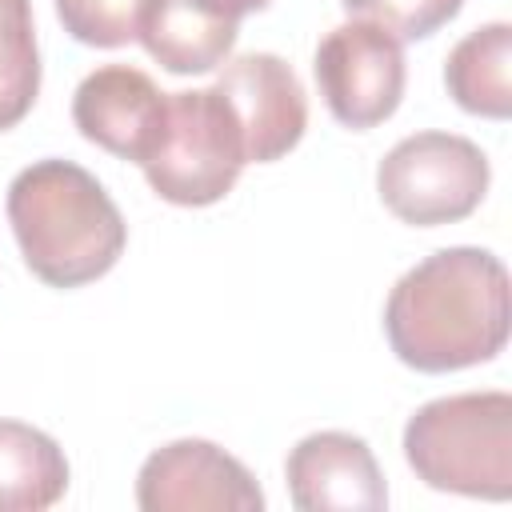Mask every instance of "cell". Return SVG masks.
Here are the masks:
<instances>
[{"label":"cell","mask_w":512,"mask_h":512,"mask_svg":"<svg viewBox=\"0 0 512 512\" xmlns=\"http://www.w3.org/2000/svg\"><path fill=\"white\" fill-rule=\"evenodd\" d=\"M192 4L212 12V16H220V20H236V24H240V16L268 8V0H192Z\"/></svg>","instance_id":"17"},{"label":"cell","mask_w":512,"mask_h":512,"mask_svg":"<svg viewBox=\"0 0 512 512\" xmlns=\"http://www.w3.org/2000/svg\"><path fill=\"white\" fill-rule=\"evenodd\" d=\"M8 224L20 256L48 288H80L116 268L128 224L104 184L72 160H36L8 184Z\"/></svg>","instance_id":"2"},{"label":"cell","mask_w":512,"mask_h":512,"mask_svg":"<svg viewBox=\"0 0 512 512\" xmlns=\"http://www.w3.org/2000/svg\"><path fill=\"white\" fill-rule=\"evenodd\" d=\"M512 24L496 20L484 24L476 32H468L444 60V84L448 96L472 112V116H488V120H504L512 112Z\"/></svg>","instance_id":"13"},{"label":"cell","mask_w":512,"mask_h":512,"mask_svg":"<svg viewBox=\"0 0 512 512\" xmlns=\"http://www.w3.org/2000/svg\"><path fill=\"white\" fill-rule=\"evenodd\" d=\"M152 0H56L64 32L88 48H124L140 36Z\"/></svg>","instance_id":"15"},{"label":"cell","mask_w":512,"mask_h":512,"mask_svg":"<svg viewBox=\"0 0 512 512\" xmlns=\"http://www.w3.org/2000/svg\"><path fill=\"white\" fill-rule=\"evenodd\" d=\"M64 492V448L24 420H0V512H40L52 508Z\"/></svg>","instance_id":"12"},{"label":"cell","mask_w":512,"mask_h":512,"mask_svg":"<svg viewBox=\"0 0 512 512\" xmlns=\"http://www.w3.org/2000/svg\"><path fill=\"white\" fill-rule=\"evenodd\" d=\"M508 268L488 248H440L408 268L384 304V336L416 372H460L504 352Z\"/></svg>","instance_id":"1"},{"label":"cell","mask_w":512,"mask_h":512,"mask_svg":"<svg viewBox=\"0 0 512 512\" xmlns=\"http://www.w3.org/2000/svg\"><path fill=\"white\" fill-rule=\"evenodd\" d=\"M492 168L480 144L456 132L404 136L376 168L384 208L412 228H440L472 216L488 192Z\"/></svg>","instance_id":"5"},{"label":"cell","mask_w":512,"mask_h":512,"mask_svg":"<svg viewBox=\"0 0 512 512\" xmlns=\"http://www.w3.org/2000/svg\"><path fill=\"white\" fill-rule=\"evenodd\" d=\"M216 92L228 100L248 164H272L288 156L308 128V96L300 76L276 52H248L224 64Z\"/></svg>","instance_id":"8"},{"label":"cell","mask_w":512,"mask_h":512,"mask_svg":"<svg viewBox=\"0 0 512 512\" xmlns=\"http://www.w3.org/2000/svg\"><path fill=\"white\" fill-rule=\"evenodd\" d=\"M40 92L32 0H0V132L16 128Z\"/></svg>","instance_id":"14"},{"label":"cell","mask_w":512,"mask_h":512,"mask_svg":"<svg viewBox=\"0 0 512 512\" xmlns=\"http://www.w3.org/2000/svg\"><path fill=\"white\" fill-rule=\"evenodd\" d=\"M288 496L300 512H380L388 488L372 448L352 432H312L284 460Z\"/></svg>","instance_id":"10"},{"label":"cell","mask_w":512,"mask_h":512,"mask_svg":"<svg viewBox=\"0 0 512 512\" xmlns=\"http://www.w3.org/2000/svg\"><path fill=\"white\" fill-rule=\"evenodd\" d=\"M340 4L352 20L380 24L396 40H424L464 8V0H340Z\"/></svg>","instance_id":"16"},{"label":"cell","mask_w":512,"mask_h":512,"mask_svg":"<svg viewBox=\"0 0 512 512\" xmlns=\"http://www.w3.org/2000/svg\"><path fill=\"white\" fill-rule=\"evenodd\" d=\"M144 512H260L264 492L252 472L212 440H172L136 476Z\"/></svg>","instance_id":"7"},{"label":"cell","mask_w":512,"mask_h":512,"mask_svg":"<svg viewBox=\"0 0 512 512\" xmlns=\"http://www.w3.org/2000/svg\"><path fill=\"white\" fill-rule=\"evenodd\" d=\"M168 92L132 64H104L88 72L72 96V124L80 136L120 160L144 164L164 132Z\"/></svg>","instance_id":"9"},{"label":"cell","mask_w":512,"mask_h":512,"mask_svg":"<svg viewBox=\"0 0 512 512\" xmlns=\"http://www.w3.org/2000/svg\"><path fill=\"white\" fill-rule=\"evenodd\" d=\"M236 36H240L236 20H220L196 8L192 0H152L136 40L148 48V56L160 68L176 76H192L224 64V56L236 48Z\"/></svg>","instance_id":"11"},{"label":"cell","mask_w":512,"mask_h":512,"mask_svg":"<svg viewBox=\"0 0 512 512\" xmlns=\"http://www.w3.org/2000/svg\"><path fill=\"white\" fill-rule=\"evenodd\" d=\"M312 72L328 112L352 132L384 124L400 108L408 80L404 44L368 20L332 28L316 48Z\"/></svg>","instance_id":"6"},{"label":"cell","mask_w":512,"mask_h":512,"mask_svg":"<svg viewBox=\"0 0 512 512\" xmlns=\"http://www.w3.org/2000/svg\"><path fill=\"white\" fill-rule=\"evenodd\" d=\"M244 140L228 100L212 88L168 92L164 132L140 164L152 192L180 208H204L232 192L244 168Z\"/></svg>","instance_id":"4"},{"label":"cell","mask_w":512,"mask_h":512,"mask_svg":"<svg viewBox=\"0 0 512 512\" xmlns=\"http://www.w3.org/2000/svg\"><path fill=\"white\" fill-rule=\"evenodd\" d=\"M404 460L436 492L512 496V396L460 392L416 408L404 424Z\"/></svg>","instance_id":"3"}]
</instances>
